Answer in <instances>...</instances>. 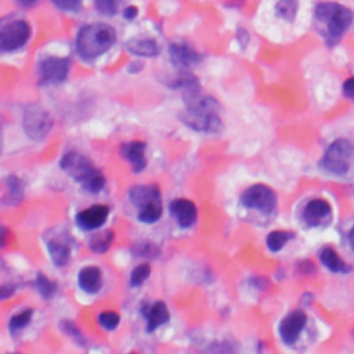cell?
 <instances>
[{"label": "cell", "instance_id": "6da1fadb", "mask_svg": "<svg viewBox=\"0 0 354 354\" xmlns=\"http://www.w3.org/2000/svg\"><path fill=\"white\" fill-rule=\"evenodd\" d=\"M185 102L186 111L180 115L185 125L205 133H216L222 129V121L217 115L219 104L215 99L201 95L198 88L186 93Z\"/></svg>", "mask_w": 354, "mask_h": 354}, {"label": "cell", "instance_id": "7a4b0ae2", "mask_svg": "<svg viewBox=\"0 0 354 354\" xmlns=\"http://www.w3.org/2000/svg\"><path fill=\"white\" fill-rule=\"evenodd\" d=\"M117 42V31L102 23L83 27L76 36V51L83 60H95L107 53Z\"/></svg>", "mask_w": 354, "mask_h": 354}, {"label": "cell", "instance_id": "3957f363", "mask_svg": "<svg viewBox=\"0 0 354 354\" xmlns=\"http://www.w3.org/2000/svg\"><path fill=\"white\" fill-rule=\"evenodd\" d=\"M60 166L88 193L97 194L106 186L104 174L93 165L91 159L79 152L65 154L60 162Z\"/></svg>", "mask_w": 354, "mask_h": 354}, {"label": "cell", "instance_id": "277c9868", "mask_svg": "<svg viewBox=\"0 0 354 354\" xmlns=\"http://www.w3.org/2000/svg\"><path fill=\"white\" fill-rule=\"evenodd\" d=\"M314 16L316 21L325 27L324 36L328 46H335L342 39L353 21L351 10L333 2L320 3L316 8Z\"/></svg>", "mask_w": 354, "mask_h": 354}, {"label": "cell", "instance_id": "5b68a950", "mask_svg": "<svg viewBox=\"0 0 354 354\" xmlns=\"http://www.w3.org/2000/svg\"><path fill=\"white\" fill-rule=\"evenodd\" d=\"M353 155H354L353 143L346 139H338L329 145V148L324 154L321 166L322 169H325L332 174L343 176L350 169Z\"/></svg>", "mask_w": 354, "mask_h": 354}, {"label": "cell", "instance_id": "8992f818", "mask_svg": "<svg viewBox=\"0 0 354 354\" xmlns=\"http://www.w3.org/2000/svg\"><path fill=\"white\" fill-rule=\"evenodd\" d=\"M24 130L27 136L35 141L43 140L53 126V119L46 110L32 104L24 111Z\"/></svg>", "mask_w": 354, "mask_h": 354}, {"label": "cell", "instance_id": "52a82bcc", "mask_svg": "<svg viewBox=\"0 0 354 354\" xmlns=\"http://www.w3.org/2000/svg\"><path fill=\"white\" fill-rule=\"evenodd\" d=\"M241 202L245 208L257 209L263 213H272L277 206V196L268 186L255 185L242 194Z\"/></svg>", "mask_w": 354, "mask_h": 354}, {"label": "cell", "instance_id": "ba28073f", "mask_svg": "<svg viewBox=\"0 0 354 354\" xmlns=\"http://www.w3.org/2000/svg\"><path fill=\"white\" fill-rule=\"evenodd\" d=\"M30 38V25L25 21H14L2 28V32H0V49L3 51H16L24 47Z\"/></svg>", "mask_w": 354, "mask_h": 354}, {"label": "cell", "instance_id": "9c48e42d", "mask_svg": "<svg viewBox=\"0 0 354 354\" xmlns=\"http://www.w3.org/2000/svg\"><path fill=\"white\" fill-rule=\"evenodd\" d=\"M69 60L49 57L39 64V82L43 86L62 83L69 72Z\"/></svg>", "mask_w": 354, "mask_h": 354}, {"label": "cell", "instance_id": "30bf717a", "mask_svg": "<svg viewBox=\"0 0 354 354\" xmlns=\"http://www.w3.org/2000/svg\"><path fill=\"white\" fill-rule=\"evenodd\" d=\"M110 208L107 205H93L76 215V224L83 230H97L108 219Z\"/></svg>", "mask_w": 354, "mask_h": 354}, {"label": "cell", "instance_id": "8fae6325", "mask_svg": "<svg viewBox=\"0 0 354 354\" xmlns=\"http://www.w3.org/2000/svg\"><path fill=\"white\" fill-rule=\"evenodd\" d=\"M169 53H170L172 64L176 68H180V69L193 68L201 61V56L193 47H190L187 43H183V42L172 43Z\"/></svg>", "mask_w": 354, "mask_h": 354}, {"label": "cell", "instance_id": "7c38bea8", "mask_svg": "<svg viewBox=\"0 0 354 354\" xmlns=\"http://www.w3.org/2000/svg\"><path fill=\"white\" fill-rule=\"evenodd\" d=\"M306 322H307V317H306V314L303 311L296 310V311L290 313L280 324L281 339L287 344L295 343L298 340L300 332L306 327Z\"/></svg>", "mask_w": 354, "mask_h": 354}, {"label": "cell", "instance_id": "4fadbf2b", "mask_svg": "<svg viewBox=\"0 0 354 354\" xmlns=\"http://www.w3.org/2000/svg\"><path fill=\"white\" fill-rule=\"evenodd\" d=\"M170 213L174 217V220L177 222V224L183 228L191 227L197 222V217H198V209H197L196 204L186 198L174 200L170 204Z\"/></svg>", "mask_w": 354, "mask_h": 354}, {"label": "cell", "instance_id": "5bb4252c", "mask_svg": "<svg viewBox=\"0 0 354 354\" xmlns=\"http://www.w3.org/2000/svg\"><path fill=\"white\" fill-rule=\"evenodd\" d=\"M130 202L139 208V211L151 206L154 204H159L161 201V193L158 186L155 185H145V186H134L129 191Z\"/></svg>", "mask_w": 354, "mask_h": 354}, {"label": "cell", "instance_id": "9a60e30c", "mask_svg": "<svg viewBox=\"0 0 354 354\" xmlns=\"http://www.w3.org/2000/svg\"><path fill=\"white\" fill-rule=\"evenodd\" d=\"M145 148L147 145L143 141H130L121 145V155L130 162L134 173H140L147 167Z\"/></svg>", "mask_w": 354, "mask_h": 354}, {"label": "cell", "instance_id": "2e32d148", "mask_svg": "<svg viewBox=\"0 0 354 354\" xmlns=\"http://www.w3.org/2000/svg\"><path fill=\"white\" fill-rule=\"evenodd\" d=\"M79 287L87 294H97L103 287V273L96 266H87L79 272Z\"/></svg>", "mask_w": 354, "mask_h": 354}, {"label": "cell", "instance_id": "e0dca14e", "mask_svg": "<svg viewBox=\"0 0 354 354\" xmlns=\"http://www.w3.org/2000/svg\"><path fill=\"white\" fill-rule=\"evenodd\" d=\"M329 215H331V205L327 201L320 198L311 200L303 211V219L311 227L320 226Z\"/></svg>", "mask_w": 354, "mask_h": 354}, {"label": "cell", "instance_id": "ac0fdd59", "mask_svg": "<svg viewBox=\"0 0 354 354\" xmlns=\"http://www.w3.org/2000/svg\"><path fill=\"white\" fill-rule=\"evenodd\" d=\"M141 313L147 318V331L148 332H154L156 328L166 324L170 317L166 305L162 302H156L151 306H145Z\"/></svg>", "mask_w": 354, "mask_h": 354}, {"label": "cell", "instance_id": "d6986e66", "mask_svg": "<svg viewBox=\"0 0 354 354\" xmlns=\"http://www.w3.org/2000/svg\"><path fill=\"white\" fill-rule=\"evenodd\" d=\"M126 50L140 57H156L159 54V46L152 39H132L126 43Z\"/></svg>", "mask_w": 354, "mask_h": 354}, {"label": "cell", "instance_id": "ffe728a7", "mask_svg": "<svg viewBox=\"0 0 354 354\" xmlns=\"http://www.w3.org/2000/svg\"><path fill=\"white\" fill-rule=\"evenodd\" d=\"M321 263L325 268L333 273H349L350 266L346 264L342 257L332 249V248H324L320 253Z\"/></svg>", "mask_w": 354, "mask_h": 354}, {"label": "cell", "instance_id": "44dd1931", "mask_svg": "<svg viewBox=\"0 0 354 354\" xmlns=\"http://www.w3.org/2000/svg\"><path fill=\"white\" fill-rule=\"evenodd\" d=\"M47 249L50 253V257L57 268H64L71 259V249L68 245H64L57 241H50L47 244Z\"/></svg>", "mask_w": 354, "mask_h": 354}, {"label": "cell", "instance_id": "7402d4cb", "mask_svg": "<svg viewBox=\"0 0 354 354\" xmlns=\"http://www.w3.org/2000/svg\"><path fill=\"white\" fill-rule=\"evenodd\" d=\"M24 197V189L21 185V180H19L16 176H10L8 179V191L5 196V204L9 205H17L23 201Z\"/></svg>", "mask_w": 354, "mask_h": 354}, {"label": "cell", "instance_id": "603a6c76", "mask_svg": "<svg viewBox=\"0 0 354 354\" xmlns=\"http://www.w3.org/2000/svg\"><path fill=\"white\" fill-rule=\"evenodd\" d=\"M113 239H114V233L111 230H104L102 233L95 234L91 241H88V246L96 253H106L111 245H113Z\"/></svg>", "mask_w": 354, "mask_h": 354}, {"label": "cell", "instance_id": "cb8c5ba5", "mask_svg": "<svg viewBox=\"0 0 354 354\" xmlns=\"http://www.w3.org/2000/svg\"><path fill=\"white\" fill-rule=\"evenodd\" d=\"M299 10V2L298 0H279L276 5V13L280 19H283L287 23H292Z\"/></svg>", "mask_w": 354, "mask_h": 354}, {"label": "cell", "instance_id": "d4e9b609", "mask_svg": "<svg viewBox=\"0 0 354 354\" xmlns=\"http://www.w3.org/2000/svg\"><path fill=\"white\" fill-rule=\"evenodd\" d=\"M294 238V234L290 233V231H283V230H279V231H272L269 235H268V239H266V244H268V248L272 250V252H279L281 250L285 244Z\"/></svg>", "mask_w": 354, "mask_h": 354}, {"label": "cell", "instance_id": "484cf974", "mask_svg": "<svg viewBox=\"0 0 354 354\" xmlns=\"http://www.w3.org/2000/svg\"><path fill=\"white\" fill-rule=\"evenodd\" d=\"M35 287L38 290V292L45 298V299H51L56 292H57V283L50 281L45 274L39 273L35 281Z\"/></svg>", "mask_w": 354, "mask_h": 354}, {"label": "cell", "instance_id": "4316f807", "mask_svg": "<svg viewBox=\"0 0 354 354\" xmlns=\"http://www.w3.org/2000/svg\"><path fill=\"white\" fill-rule=\"evenodd\" d=\"M162 211H163L162 202L154 204V205H151V206H147V208L139 211L137 217H139V220H140L141 223L152 224V223H155V222H158V220L161 219Z\"/></svg>", "mask_w": 354, "mask_h": 354}, {"label": "cell", "instance_id": "83f0119b", "mask_svg": "<svg viewBox=\"0 0 354 354\" xmlns=\"http://www.w3.org/2000/svg\"><path fill=\"white\" fill-rule=\"evenodd\" d=\"M32 314H34V310L32 309H27V310L21 311V313L13 316L12 320H10V324H9L10 332L16 333L17 331L25 328L30 324V321L32 318Z\"/></svg>", "mask_w": 354, "mask_h": 354}, {"label": "cell", "instance_id": "f1b7e54d", "mask_svg": "<svg viewBox=\"0 0 354 354\" xmlns=\"http://www.w3.org/2000/svg\"><path fill=\"white\" fill-rule=\"evenodd\" d=\"M122 0H95V5L99 13L103 16H115L119 12Z\"/></svg>", "mask_w": 354, "mask_h": 354}, {"label": "cell", "instance_id": "f546056e", "mask_svg": "<svg viewBox=\"0 0 354 354\" xmlns=\"http://www.w3.org/2000/svg\"><path fill=\"white\" fill-rule=\"evenodd\" d=\"M150 273H151V268H150L148 264L137 266V268L130 274V284H132V287L137 288L141 284H144L147 281V279L150 277Z\"/></svg>", "mask_w": 354, "mask_h": 354}, {"label": "cell", "instance_id": "4dcf8cb0", "mask_svg": "<svg viewBox=\"0 0 354 354\" xmlns=\"http://www.w3.org/2000/svg\"><path fill=\"white\" fill-rule=\"evenodd\" d=\"M119 316L115 311H104L99 316V324L107 329V331H114L119 325Z\"/></svg>", "mask_w": 354, "mask_h": 354}, {"label": "cell", "instance_id": "1f68e13d", "mask_svg": "<svg viewBox=\"0 0 354 354\" xmlns=\"http://www.w3.org/2000/svg\"><path fill=\"white\" fill-rule=\"evenodd\" d=\"M53 5L62 10V12H69V13H78L82 8L83 0H51Z\"/></svg>", "mask_w": 354, "mask_h": 354}, {"label": "cell", "instance_id": "d6a6232c", "mask_svg": "<svg viewBox=\"0 0 354 354\" xmlns=\"http://www.w3.org/2000/svg\"><path fill=\"white\" fill-rule=\"evenodd\" d=\"M61 329H62L67 335L72 336V338L75 339V342H78L79 344H84V339H83V336H82L79 328H78L72 321H69V320H62V322H61Z\"/></svg>", "mask_w": 354, "mask_h": 354}, {"label": "cell", "instance_id": "836d02e7", "mask_svg": "<svg viewBox=\"0 0 354 354\" xmlns=\"http://www.w3.org/2000/svg\"><path fill=\"white\" fill-rule=\"evenodd\" d=\"M134 252L137 253V256H147V257H156L158 253H159V249L150 244V242H143V244H139L134 249Z\"/></svg>", "mask_w": 354, "mask_h": 354}, {"label": "cell", "instance_id": "e575fe53", "mask_svg": "<svg viewBox=\"0 0 354 354\" xmlns=\"http://www.w3.org/2000/svg\"><path fill=\"white\" fill-rule=\"evenodd\" d=\"M343 95L346 99L354 102V76L346 79L343 83Z\"/></svg>", "mask_w": 354, "mask_h": 354}, {"label": "cell", "instance_id": "d590c367", "mask_svg": "<svg viewBox=\"0 0 354 354\" xmlns=\"http://www.w3.org/2000/svg\"><path fill=\"white\" fill-rule=\"evenodd\" d=\"M139 16V9L136 6H129L123 10V17L128 20V21H133L136 17Z\"/></svg>", "mask_w": 354, "mask_h": 354}, {"label": "cell", "instance_id": "8d00e7d4", "mask_svg": "<svg viewBox=\"0 0 354 354\" xmlns=\"http://www.w3.org/2000/svg\"><path fill=\"white\" fill-rule=\"evenodd\" d=\"M237 38L241 40V45H244V46H245V43L248 42V39H249V38H248V32H246L245 30H239L238 34H237Z\"/></svg>", "mask_w": 354, "mask_h": 354}, {"label": "cell", "instance_id": "74e56055", "mask_svg": "<svg viewBox=\"0 0 354 354\" xmlns=\"http://www.w3.org/2000/svg\"><path fill=\"white\" fill-rule=\"evenodd\" d=\"M17 2L20 5H23V6H32V5H35L38 2V0H17Z\"/></svg>", "mask_w": 354, "mask_h": 354}, {"label": "cell", "instance_id": "f35d334b", "mask_svg": "<svg viewBox=\"0 0 354 354\" xmlns=\"http://www.w3.org/2000/svg\"><path fill=\"white\" fill-rule=\"evenodd\" d=\"M349 244H350V246H351L353 250H354V226H353V228H351L350 233H349Z\"/></svg>", "mask_w": 354, "mask_h": 354}]
</instances>
